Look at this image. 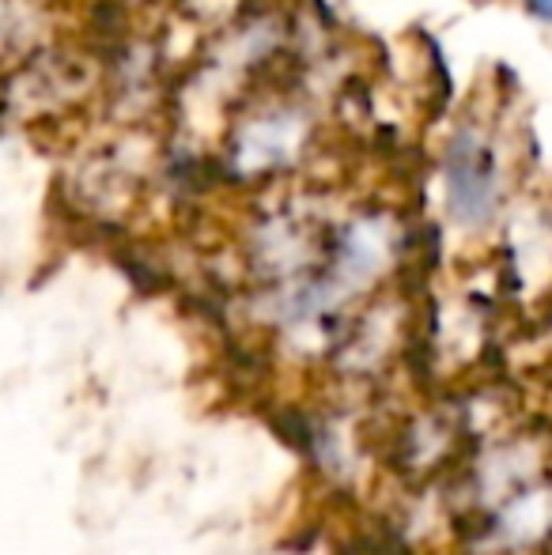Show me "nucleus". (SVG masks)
I'll list each match as a JSON object with an SVG mask.
<instances>
[{
	"instance_id": "obj_2",
	"label": "nucleus",
	"mask_w": 552,
	"mask_h": 555,
	"mask_svg": "<svg viewBox=\"0 0 552 555\" xmlns=\"http://www.w3.org/2000/svg\"><path fill=\"white\" fill-rule=\"evenodd\" d=\"M447 178V208L454 223L485 227L500 205V163L485 137L473 125H458L442 152Z\"/></svg>"
},
{
	"instance_id": "obj_3",
	"label": "nucleus",
	"mask_w": 552,
	"mask_h": 555,
	"mask_svg": "<svg viewBox=\"0 0 552 555\" xmlns=\"http://www.w3.org/2000/svg\"><path fill=\"white\" fill-rule=\"evenodd\" d=\"M526 12L538 15V20L552 23V0H526Z\"/></svg>"
},
{
	"instance_id": "obj_1",
	"label": "nucleus",
	"mask_w": 552,
	"mask_h": 555,
	"mask_svg": "<svg viewBox=\"0 0 552 555\" xmlns=\"http://www.w3.org/2000/svg\"><path fill=\"white\" fill-rule=\"evenodd\" d=\"M314 114L287 91L277 95H246L239 121L231 125L228 144L216 155L220 175L231 185H266L295 170L314 147Z\"/></svg>"
}]
</instances>
